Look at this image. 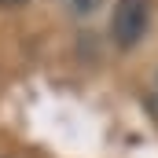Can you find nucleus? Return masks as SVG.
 Wrapping results in <instances>:
<instances>
[{
    "label": "nucleus",
    "mask_w": 158,
    "mask_h": 158,
    "mask_svg": "<svg viewBox=\"0 0 158 158\" xmlns=\"http://www.w3.org/2000/svg\"><path fill=\"white\" fill-rule=\"evenodd\" d=\"M151 26V4L147 0H118L110 15V37L118 48H136Z\"/></svg>",
    "instance_id": "obj_1"
},
{
    "label": "nucleus",
    "mask_w": 158,
    "mask_h": 158,
    "mask_svg": "<svg viewBox=\"0 0 158 158\" xmlns=\"http://www.w3.org/2000/svg\"><path fill=\"white\" fill-rule=\"evenodd\" d=\"M66 4H70V11H74V15H92L103 0H66Z\"/></svg>",
    "instance_id": "obj_2"
}]
</instances>
